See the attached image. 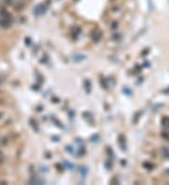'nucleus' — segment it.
I'll return each instance as SVG.
<instances>
[{"label": "nucleus", "instance_id": "f257e3e1", "mask_svg": "<svg viewBox=\"0 0 169 185\" xmlns=\"http://www.w3.org/2000/svg\"><path fill=\"white\" fill-rule=\"evenodd\" d=\"M11 16L6 12H1L0 13V25L3 28H8L11 25Z\"/></svg>", "mask_w": 169, "mask_h": 185}, {"label": "nucleus", "instance_id": "f03ea898", "mask_svg": "<svg viewBox=\"0 0 169 185\" xmlns=\"http://www.w3.org/2000/svg\"><path fill=\"white\" fill-rule=\"evenodd\" d=\"M162 124H163V126L164 128L169 130V117H164V118H163Z\"/></svg>", "mask_w": 169, "mask_h": 185}, {"label": "nucleus", "instance_id": "7ed1b4c3", "mask_svg": "<svg viewBox=\"0 0 169 185\" xmlns=\"http://www.w3.org/2000/svg\"><path fill=\"white\" fill-rule=\"evenodd\" d=\"M4 160V156H3V153L1 152V151H0V163H2Z\"/></svg>", "mask_w": 169, "mask_h": 185}]
</instances>
